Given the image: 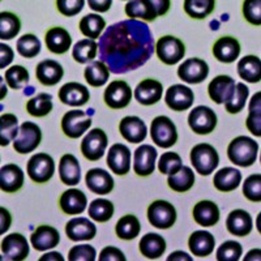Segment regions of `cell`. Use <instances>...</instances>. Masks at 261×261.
<instances>
[{
	"instance_id": "cell-1",
	"label": "cell",
	"mask_w": 261,
	"mask_h": 261,
	"mask_svg": "<svg viewBox=\"0 0 261 261\" xmlns=\"http://www.w3.org/2000/svg\"><path fill=\"white\" fill-rule=\"evenodd\" d=\"M99 59L115 74L143 67L154 53L153 36L145 22L124 20L111 25L99 38Z\"/></svg>"
},
{
	"instance_id": "cell-2",
	"label": "cell",
	"mask_w": 261,
	"mask_h": 261,
	"mask_svg": "<svg viewBox=\"0 0 261 261\" xmlns=\"http://www.w3.org/2000/svg\"><path fill=\"white\" fill-rule=\"evenodd\" d=\"M169 0H132L125 4V15L130 18L154 21L158 16H165L170 9Z\"/></svg>"
},
{
	"instance_id": "cell-3",
	"label": "cell",
	"mask_w": 261,
	"mask_h": 261,
	"mask_svg": "<svg viewBox=\"0 0 261 261\" xmlns=\"http://www.w3.org/2000/svg\"><path fill=\"white\" fill-rule=\"evenodd\" d=\"M258 144L247 136L234 139L227 146V157L234 165L241 167H249L257 160Z\"/></svg>"
},
{
	"instance_id": "cell-4",
	"label": "cell",
	"mask_w": 261,
	"mask_h": 261,
	"mask_svg": "<svg viewBox=\"0 0 261 261\" xmlns=\"http://www.w3.org/2000/svg\"><path fill=\"white\" fill-rule=\"evenodd\" d=\"M191 162L200 175L208 176L218 167L220 157L214 146L209 144H197L191 150Z\"/></svg>"
},
{
	"instance_id": "cell-5",
	"label": "cell",
	"mask_w": 261,
	"mask_h": 261,
	"mask_svg": "<svg viewBox=\"0 0 261 261\" xmlns=\"http://www.w3.org/2000/svg\"><path fill=\"white\" fill-rule=\"evenodd\" d=\"M150 136L155 145L167 149L175 145L178 141V130L171 119L167 116H157L151 120Z\"/></svg>"
},
{
	"instance_id": "cell-6",
	"label": "cell",
	"mask_w": 261,
	"mask_h": 261,
	"mask_svg": "<svg viewBox=\"0 0 261 261\" xmlns=\"http://www.w3.org/2000/svg\"><path fill=\"white\" fill-rule=\"evenodd\" d=\"M148 220L151 226L161 230L172 227L176 222V211L174 205L165 200L151 202L148 208Z\"/></svg>"
},
{
	"instance_id": "cell-7",
	"label": "cell",
	"mask_w": 261,
	"mask_h": 261,
	"mask_svg": "<svg viewBox=\"0 0 261 261\" xmlns=\"http://www.w3.org/2000/svg\"><path fill=\"white\" fill-rule=\"evenodd\" d=\"M42 141L41 128L32 122H25L20 125L17 137L13 141V149L20 154H28L36 150Z\"/></svg>"
},
{
	"instance_id": "cell-8",
	"label": "cell",
	"mask_w": 261,
	"mask_h": 261,
	"mask_svg": "<svg viewBox=\"0 0 261 261\" xmlns=\"http://www.w3.org/2000/svg\"><path fill=\"white\" fill-rule=\"evenodd\" d=\"M155 51L162 63L167 65H174L180 62L186 55V46L176 37L165 36L158 39Z\"/></svg>"
},
{
	"instance_id": "cell-9",
	"label": "cell",
	"mask_w": 261,
	"mask_h": 261,
	"mask_svg": "<svg viewBox=\"0 0 261 261\" xmlns=\"http://www.w3.org/2000/svg\"><path fill=\"white\" fill-rule=\"evenodd\" d=\"M28 175L36 183H47L55 172V162L46 153H37L28 161Z\"/></svg>"
},
{
	"instance_id": "cell-10",
	"label": "cell",
	"mask_w": 261,
	"mask_h": 261,
	"mask_svg": "<svg viewBox=\"0 0 261 261\" xmlns=\"http://www.w3.org/2000/svg\"><path fill=\"white\" fill-rule=\"evenodd\" d=\"M107 144H109L107 135L99 128H94L89 130V134L81 141V151L86 160L94 162L103 157Z\"/></svg>"
},
{
	"instance_id": "cell-11",
	"label": "cell",
	"mask_w": 261,
	"mask_h": 261,
	"mask_svg": "<svg viewBox=\"0 0 261 261\" xmlns=\"http://www.w3.org/2000/svg\"><path fill=\"white\" fill-rule=\"evenodd\" d=\"M92 125V118L83 110H71L62 119V130L69 139H79Z\"/></svg>"
},
{
	"instance_id": "cell-12",
	"label": "cell",
	"mask_w": 261,
	"mask_h": 261,
	"mask_svg": "<svg viewBox=\"0 0 261 261\" xmlns=\"http://www.w3.org/2000/svg\"><path fill=\"white\" fill-rule=\"evenodd\" d=\"M188 124L197 135H208L217 127V115L211 107L197 106L188 115Z\"/></svg>"
},
{
	"instance_id": "cell-13",
	"label": "cell",
	"mask_w": 261,
	"mask_h": 261,
	"mask_svg": "<svg viewBox=\"0 0 261 261\" xmlns=\"http://www.w3.org/2000/svg\"><path fill=\"white\" fill-rule=\"evenodd\" d=\"M105 103L114 110L125 109L132 99V90L125 81L116 80L107 86L103 94Z\"/></svg>"
},
{
	"instance_id": "cell-14",
	"label": "cell",
	"mask_w": 261,
	"mask_h": 261,
	"mask_svg": "<svg viewBox=\"0 0 261 261\" xmlns=\"http://www.w3.org/2000/svg\"><path fill=\"white\" fill-rule=\"evenodd\" d=\"M209 74V65L199 58L187 59L178 68V76L187 84H200L205 81Z\"/></svg>"
},
{
	"instance_id": "cell-15",
	"label": "cell",
	"mask_w": 261,
	"mask_h": 261,
	"mask_svg": "<svg viewBox=\"0 0 261 261\" xmlns=\"http://www.w3.org/2000/svg\"><path fill=\"white\" fill-rule=\"evenodd\" d=\"M165 101H166V105L171 110L186 111L193 105L195 95H193L192 89H190L188 86L175 84V85L170 86L167 89Z\"/></svg>"
},
{
	"instance_id": "cell-16",
	"label": "cell",
	"mask_w": 261,
	"mask_h": 261,
	"mask_svg": "<svg viewBox=\"0 0 261 261\" xmlns=\"http://www.w3.org/2000/svg\"><path fill=\"white\" fill-rule=\"evenodd\" d=\"M235 80L227 74H220L211 81L208 86L209 97L217 105L227 103L231 99L235 90Z\"/></svg>"
},
{
	"instance_id": "cell-17",
	"label": "cell",
	"mask_w": 261,
	"mask_h": 261,
	"mask_svg": "<svg viewBox=\"0 0 261 261\" xmlns=\"http://www.w3.org/2000/svg\"><path fill=\"white\" fill-rule=\"evenodd\" d=\"M2 252L7 260H25L29 255V244L27 238L17 232L7 235L2 241Z\"/></svg>"
},
{
	"instance_id": "cell-18",
	"label": "cell",
	"mask_w": 261,
	"mask_h": 261,
	"mask_svg": "<svg viewBox=\"0 0 261 261\" xmlns=\"http://www.w3.org/2000/svg\"><path fill=\"white\" fill-rule=\"evenodd\" d=\"M157 150L151 145H141L135 150L134 170L139 176H149L154 172Z\"/></svg>"
},
{
	"instance_id": "cell-19",
	"label": "cell",
	"mask_w": 261,
	"mask_h": 261,
	"mask_svg": "<svg viewBox=\"0 0 261 261\" xmlns=\"http://www.w3.org/2000/svg\"><path fill=\"white\" fill-rule=\"evenodd\" d=\"M59 99L67 106L80 107L90 99L89 89L80 83H67L60 88Z\"/></svg>"
},
{
	"instance_id": "cell-20",
	"label": "cell",
	"mask_w": 261,
	"mask_h": 261,
	"mask_svg": "<svg viewBox=\"0 0 261 261\" xmlns=\"http://www.w3.org/2000/svg\"><path fill=\"white\" fill-rule=\"evenodd\" d=\"M119 130H120L123 139L132 144H139L144 141L146 134H148L146 124L139 116H125V118H123L120 120V124H119Z\"/></svg>"
},
{
	"instance_id": "cell-21",
	"label": "cell",
	"mask_w": 261,
	"mask_h": 261,
	"mask_svg": "<svg viewBox=\"0 0 261 261\" xmlns=\"http://www.w3.org/2000/svg\"><path fill=\"white\" fill-rule=\"evenodd\" d=\"M163 86L160 81L153 79H145L135 89V98L143 106H151L161 101Z\"/></svg>"
},
{
	"instance_id": "cell-22",
	"label": "cell",
	"mask_w": 261,
	"mask_h": 261,
	"mask_svg": "<svg viewBox=\"0 0 261 261\" xmlns=\"http://www.w3.org/2000/svg\"><path fill=\"white\" fill-rule=\"evenodd\" d=\"M107 166L116 175H125L130 170V150L123 144H114L107 154Z\"/></svg>"
},
{
	"instance_id": "cell-23",
	"label": "cell",
	"mask_w": 261,
	"mask_h": 261,
	"mask_svg": "<svg viewBox=\"0 0 261 261\" xmlns=\"http://www.w3.org/2000/svg\"><path fill=\"white\" fill-rule=\"evenodd\" d=\"M65 234L72 242L92 241L97 234V227L85 217H79L68 221L65 225Z\"/></svg>"
},
{
	"instance_id": "cell-24",
	"label": "cell",
	"mask_w": 261,
	"mask_h": 261,
	"mask_svg": "<svg viewBox=\"0 0 261 261\" xmlns=\"http://www.w3.org/2000/svg\"><path fill=\"white\" fill-rule=\"evenodd\" d=\"M86 187L97 195H109L114 190V179L103 169H92L85 175Z\"/></svg>"
},
{
	"instance_id": "cell-25",
	"label": "cell",
	"mask_w": 261,
	"mask_h": 261,
	"mask_svg": "<svg viewBox=\"0 0 261 261\" xmlns=\"http://www.w3.org/2000/svg\"><path fill=\"white\" fill-rule=\"evenodd\" d=\"M24 186V171L15 165L9 163L0 169V188L6 193H15Z\"/></svg>"
},
{
	"instance_id": "cell-26",
	"label": "cell",
	"mask_w": 261,
	"mask_h": 261,
	"mask_svg": "<svg viewBox=\"0 0 261 261\" xmlns=\"http://www.w3.org/2000/svg\"><path fill=\"white\" fill-rule=\"evenodd\" d=\"M241 54V43L234 37H221L213 46V55L221 63H232Z\"/></svg>"
},
{
	"instance_id": "cell-27",
	"label": "cell",
	"mask_w": 261,
	"mask_h": 261,
	"mask_svg": "<svg viewBox=\"0 0 261 261\" xmlns=\"http://www.w3.org/2000/svg\"><path fill=\"white\" fill-rule=\"evenodd\" d=\"M32 246L37 251H47V249L57 247L60 242V235L55 227H51L47 225H42L36 228L30 237Z\"/></svg>"
},
{
	"instance_id": "cell-28",
	"label": "cell",
	"mask_w": 261,
	"mask_h": 261,
	"mask_svg": "<svg viewBox=\"0 0 261 261\" xmlns=\"http://www.w3.org/2000/svg\"><path fill=\"white\" fill-rule=\"evenodd\" d=\"M88 199L85 193L80 190L72 188V190L65 191L60 196L59 205L63 213L74 216V214H81L86 209Z\"/></svg>"
},
{
	"instance_id": "cell-29",
	"label": "cell",
	"mask_w": 261,
	"mask_h": 261,
	"mask_svg": "<svg viewBox=\"0 0 261 261\" xmlns=\"http://www.w3.org/2000/svg\"><path fill=\"white\" fill-rule=\"evenodd\" d=\"M36 76L42 85L54 86L63 79L64 69H63L60 63L55 62V60L46 59L37 65Z\"/></svg>"
},
{
	"instance_id": "cell-30",
	"label": "cell",
	"mask_w": 261,
	"mask_h": 261,
	"mask_svg": "<svg viewBox=\"0 0 261 261\" xmlns=\"http://www.w3.org/2000/svg\"><path fill=\"white\" fill-rule=\"evenodd\" d=\"M193 220L197 225L211 227L220 221V209L213 201L204 200L193 206Z\"/></svg>"
},
{
	"instance_id": "cell-31",
	"label": "cell",
	"mask_w": 261,
	"mask_h": 261,
	"mask_svg": "<svg viewBox=\"0 0 261 261\" xmlns=\"http://www.w3.org/2000/svg\"><path fill=\"white\" fill-rule=\"evenodd\" d=\"M214 246H216V239L209 231L199 230L195 231L188 239V247L193 256L197 257H205L213 253Z\"/></svg>"
},
{
	"instance_id": "cell-32",
	"label": "cell",
	"mask_w": 261,
	"mask_h": 261,
	"mask_svg": "<svg viewBox=\"0 0 261 261\" xmlns=\"http://www.w3.org/2000/svg\"><path fill=\"white\" fill-rule=\"evenodd\" d=\"M252 217L242 209L232 211L226 220L227 231L232 235H237V237L248 235L252 231Z\"/></svg>"
},
{
	"instance_id": "cell-33",
	"label": "cell",
	"mask_w": 261,
	"mask_h": 261,
	"mask_svg": "<svg viewBox=\"0 0 261 261\" xmlns=\"http://www.w3.org/2000/svg\"><path fill=\"white\" fill-rule=\"evenodd\" d=\"M46 46L54 54L62 55L69 50L72 45V37L64 28L55 27L51 28L45 37Z\"/></svg>"
},
{
	"instance_id": "cell-34",
	"label": "cell",
	"mask_w": 261,
	"mask_h": 261,
	"mask_svg": "<svg viewBox=\"0 0 261 261\" xmlns=\"http://www.w3.org/2000/svg\"><path fill=\"white\" fill-rule=\"evenodd\" d=\"M59 176L63 184L76 186L81 180V167L77 158L72 154H64L59 162Z\"/></svg>"
},
{
	"instance_id": "cell-35",
	"label": "cell",
	"mask_w": 261,
	"mask_h": 261,
	"mask_svg": "<svg viewBox=\"0 0 261 261\" xmlns=\"http://www.w3.org/2000/svg\"><path fill=\"white\" fill-rule=\"evenodd\" d=\"M242 181V172L234 167H223L214 174V187L220 192H231Z\"/></svg>"
},
{
	"instance_id": "cell-36",
	"label": "cell",
	"mask_w": 261,
	"mask_h": 261,
	"mask_svg": "<svg viewBox=\"0 0 261 261\" xmlns=\"http://www.w3.org/2000/svg\"><path fill=\"white\" fill-rule=\"evenodd\" d=\"M140 252L145 256L146 258L154 260V258L161 257L166 251V241L163 239L162 235L149 232L144 235L140 241Z\"/></svg>"
},
{
	"instance_id": "cell-37",
	"label": "cell",
	"mask_w": 261,
	"mask_h": 261,
	"mask_svg": "<svg viewBox=\"0 0 261 261\" xmlns=\"http://www.w3.org/2000/svg\"><path fill=\"white\" fill-rule=\"evenodd\" d=\"M238 74L247 83L256 84L261 80V60L255 55H247L238 63Z\"/></svg>"
},
{
	"instance_id": "cell-38",
	"label": "cell",
	"mask_w": 261,
	"mask_h": 261,
	"mask_svg": "<svg viewBox=\"0 0 261 261\" xmlns=\"http://www.w3.org/2000/svg\"><path fill=\"white\" fill-rule=\"evenodd\" d=\"M167 183H169V187L172 191L184 193L193 187V184H195V174H193L191 167L181 166L179 171H176L172 175H169Z\"/></svg>"
},
{
	"instance_id": "cell-39",
	"label": "cell",
	"mask_w": 261,
	"mask_h": 261,
	"mask_svg": "<svg viewBox=\"0 0 261 261\" xmlns=\"http://www.w3.org/2000/svg\"><path fill=\"white\" fill-rule=\"evenodd\" d=\"M116 235L123 241H132L141 231V225L136 216L127 214L118 221L115 227Z\"/></svg>"
},
{
	"instance_id": "cell-40",
	"label": "cell",
	"mask_w": 261,
	"mask_h": 261,
	"mask_svg": "<svg viewBox=\"0 0 261 261\" xmlns=\"http://www.w3.org/2000/svg\"><path fill=\"white\" fill-rule=\"evenodd\" d=\"M84 76H85L86 83L90 86L99 88L107 83V80L110 77V71L107 68V65L99 60V62L90 63L85 68Z\"/></svg>"
},
{
	"instance_id": "cell-41",
	"label": "cell",
	"mask_w": 261,
	"mask_h": 261,
	"mask_svg": "<svg viewBox=\"0 0 261 261\" xmlns=\"http://www.w3.org/2000/svg\"><path fill=\"white\" fill-rule=\"evenodd\" d=\"M18 120L13 114H3L0 116V145L7 146L11 141H15L17 137Z\"/></svg>"
},
{
	"instance_id": "cell-42",
	"label": "cell",
	"mask_w": 261,
	"mask_h": 261,
	"mask_svg": "<svg viewBox=\"0 0 261 261\" xmlns=\"http://www.w3.org/2000/svg\"><path fill=\"white\" fill-rule=\"evenodd\" d=\"M97 51L98 43L94 39H81L74 45L72 50V58L80 64H86L97 57Z\"/></svg>"
},
{
	"instance_id": "cell-43",
	"label": "cell",
	"mask_w": 261,
	"mask_h": 261,
	"mask_svg": "<svg viewBox=\"0 0 261 261\" xmlns=\"http://www.w3.org/2000/svg\"><path fill=\"white\" fill-rule=\"evenodd\" d=\"M105 27H106V21L102 18V16L95 15V13H89V15L84 16L80 21L81 33L90 39L99 38Z\"/></svg>"
},
{
	"instance_id": "cell-44",
	"label": "cell",
	"mask_w": 261,
	"mask_h": 261,
	"mask_svg": "<svg viewBox=\"0 0 261 261\" xmlns=\"http://www.w3.org/2000/svg\"><path fill=\"white\" fill-rule=\"evenodd\" d=\"M28 113L36 118H43L53 110V95L47 93H41L37 97H33L27 103Z\"/></svg>"
},
{
	"instance_id": "cell-45",
	"label": "cell",
	"mask_w": 261,
	"mask_h": 261,
	"mask_svg": "<svg viewBox=\"0 0 261 261\" xmlns=\"http://www.w3.org/2000/svg\"><path fill=\"white\" fill-rule=\"evenodd\" d=\"M216 8L214 0H186L184 11L190 17L202 20L208 17Z\"/></svg>"
},
{
	"instance_id": "cell-46",
	"label": "cell",
	"mask_w": 261,
	"mask_h": 261,
	"mask_svg": "<svg viewBox=\"0 0 261 261\" xmlns=\"http://www.w3.org/2000/svg\"><path fill=\"white\" fill-rule=\"evenodd\" d=\"M248 130L255 136H261V93L257 92L249 102V115L246 120Z\"/></svg>"
},
{
	"instance_id": "cell-47",
	"label": "cell",
	"mask_w": 261,
	"mask_h": 261,
	"mask_svg": "<svg viewBox=\"0 0 261 261\" xmlns=\"http://www.w3.org/2000/svg\"><path fill=\"white\" fill-rule=\"evenodd\" d=\"M21 29V21L15 13L2 12L0 13V38L3 41L13 39Z\"/></svg>"
},
{
	"instance_id": "cell-48",
	"label": "cell",
	"mask_w": 261,
	"mask_h": 261,
	"mask_svg": "<svg viewBox=\"0 0 261 261\" xmlns=\"http://www.w3.org/2000/svg\"><path fill=\"white\" fill-rule=\"evenodd\" d=\"M114 216L113 202L106 199H95L89 205V217L97 222H107Z\"/></svg>"
},
{
	"instance_id": "cell-49",
	"label": "cell",
	"mask_w": 261,
	"mask_h": 261,
	"mask_svg": "<svg viewBox=\"0 0 261 261\" xmlns=\"http://www.w3.org/2000/svg\"><path fill=\"white\" fill-rule=\"evenodd\" d=\"M16 47L21 57L30 59V58H36L41 53V41L34 34H25L18 38Z\"/></svg>"
},
{
	"instance_id": "cell-50",
	"label": "cell",
	"mask_w": 261,
	"mask_h": 261,
	"mask_svg": "<svg viewBox=\"0 0 261 261\" xmlns=\"http://www.w3.org/2000/svg\"><path fill=\"white\" fill-rule=\"evenodd\" d=\"M248 95H249V89L247 88L244 84L239 83L235 85V90H234V94H232L231 99L225 103V109L227 113L230 114H238L241 113L242 110L244 109L246 106V102L248 99Z\"/></svg>"
},
{
	"instance_id": "cell-51",
	"label": "cell",
	"mask_w": 261,
	"mask_h": 261,
	"mask_svg": "<svg viewBox=\"0 0 261 261\" xmlns=\"http://www.w3.org/2000/svg\"><path fill=\"white\" fill-rule=\"evenodd\" d=\"M6 81L11 89L20 90L29 83V72L22 65H13L6 71Z\"/></svg>"
},
{
	"instance_id": "cell-52",
	"label": "cell",
	"mask_w": 261,
	"mask_h": 261,
	"mask_svg": "<svg viewBox=\"0 0 261 261\" xmlns=\"http://www.w3.org/2000/svg\"><path fill=\"white\" fill-rule=\"evenodd\" d=\"M243 253V248L238 242L227 241L217 249V260L218 261H238Z\"/></svg>"
},
{
	"instance_id": "cell-53",
	"label": "cell",
	"mask_w": 261,
	"mask_h": 261,
	"mask_svg": "<svg viewBox=\"0 0 261 261\" xmlns=\"http://www.w3.org/2000/svg\"><path fill=\"white\" fill-rule=\"evenodd\" d=\"M181 158L180 155L174 153V151H167L165 154L161 155L160 162H158V170L162 174H169L172 175L176 171L181 169Z\"/></svg>"
},
{
	"instance_id": "cell-54",
	"label": "cell",
	"mask_w": 261,
	"mask_h": 261,
	"mask_svg": "<svg viewBox=\"0 0 261 261\" xmlns=\"http://www.w3.org/2000/svg\"><path fill=\"white\" fill-rule=\"evenodd\" d=\"M243 195L246 199L253 202L261 201V175L253 174L248 176L243 183Z\"/></svg>"
},
{
	"instance_id": "cell-55",
	"label": "cell",
	"mask_w": 261,
	"mask_h": 261,
	"mask_svg": "<svg viewBox=\"0 0 261 261\" xmlns=\"http://www.w3.org/2000/svg\"><path fill=\"white\" fill-rule=\"evenodd\" d=\"M95 257H97L95 248L89 244L74 246L68 252L69 261H94Z\"/></svg>"
},
{
	"instance_id": "cell-56",
	"label": "cell",
	"mask_w": 261,
	"mask_h": 261,
	"mask_svg": "<svg viewBox=\"0 0 261 261\" xmlns=\"http://www.w3.org/2000/svg\"><path fill=\"white\" fill-rule=\"evenodd\" d=\"M243 16L249 24L260 27L261 24V2L260 0H247L243 3Z\"/></svg>"
},
{
	"instance_id": "cell-57",
	"label": "cell",
	"mask_w": 261,
	"mask_h": 261,
	"mask_svg": "<svg viewBox=\"0 0 261 261\" xmlns=\"http://www.w3.org/2000/svg\"><path fill=\"white\" fill-rule=\"evenodd\" d=\"M84 6H85L84 0H57L58 11L67 17L79 15L83 11Z\"/></svg>"
},
{
	"instance_id": "cell-58",
	"label": "cell",
	"mask_w": 261,
	"mask_h": 261,
	"mask_svg": "<svg viewBox=\"0 0 261 261\" xmlns=\"http://www.w3.org/2000/svg\"><path fill=\"white\" fill-rule=\"evenodd\" d=\"M99 261H125L124 253L116 247H106L99 253Z\"/></svg>"
},
{
	"instance_id": "cell-59",
	"label": "cell",
	"mask_w": 261,
	"mask_h": 261,
	"mask_svg": "<svg viewBox=\"0 0 261 261\" xmlns=\"http://www.w3.org/2000/svg\"><path fill=\"white\" fill-rule=\"evenodd\" d=\"M13 58H15V54H13L12 48L6 43H2L0 45V68L3 69L7 65L11 64Z\"/></svg>"
},
{
	"instance_id": "cell-60",
	"label": "cell",
	"mask_w": 261,
	"mask_h": 261,
	"mask_svg": "<svg viewBox=\"0 0 261 261\" xmlns=\"http://www.w3.org/2000/svg\"><path fill=\"white\" fill-rule=\"evenodd\" d=\"M88 4H89V7L93 9V11H97V12H107V11L111 8L113 2H111V0H103V2L89 0Z\"/></svg>"
},
{
	"instance_id": "cell-61",
	"label": "cell",
	"mask_w": 261,
	"mask_h": 261,
	"mask_svg": "<svg viewBox=\"0 0 261 261\" xmlns=\"http://www.w3.org/2000/svg\"><path fill=\"white\" fill-rule=\"evenodd\" d=\"M0 217H2V228H0V234H4L11 226V214L6 208H0Z\"/></svg>"
},
{
	"instance_id": "cell-62",
	"label": "cell",
	"mask_w": 261,
	"mask_h": 261,
	"mask_svg": "<svg viewBox=\"0 0 261 261\" xmlns=\"http://www.w3.org/2000/svg\"><path fill=\"white\" fill-rule=\"evenodd\" d=\"M167 260L169 261H172V260H187V261H191L192 260V257L191 256H188V253L186 252H181V251H176V252L171 253V255L167 257Z\"/></svg>"
},
{
	"instance_id": "cell-63",
	"label": "cell",
	"mask_w": 261,
	"mask_h": 261,
	"mask_svg": "<svg viewBox=\"0 0 261 261\" xmlns=\"http://www.w3.org/2000/svg\"><path fill=\"white\" fill-rule=\"evenodd\" d=\"M41 261H46V260H59V261H63L64 258H63V256L60 255V253L58 252H51V253H47V255L42 256L41 258H39Z\"/></svg>"
}]
</instances>
